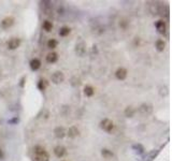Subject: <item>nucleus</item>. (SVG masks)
Returning a JSON list of instances; mask_svg holds the SVG:
<instances>
[{"label":"nucleus","mask_w":172,"mask_h":161,"mask_svg":"<svg viewBox=\"0 0 172 161\" xmlns=\"http://www.w3.org/2000/svg\"><path fill=\"white\" fill-rule=\"evenodd\" d=\"M155 28L157 29V31H158L160 35H165V33L167 32L166 22H165L164 19H159V21H157L156 23H155Z\"/></svg>","instance_id":"423d86ee"},{"label":"nucleus","mask_w":172,"mask_h":161,"mask_svg":"<svg viewBox=\"0 0 172 161\" xmlns=\"http://www.w3.org/2000/svg\"><path fill=\"white\" fill-rule=\"evenodd\" d=\"M47 47L50 48V50H54V48L57 47L58 41L56 40V39H50V40L47 41Z\"/></svg>","instance_id":"4be33fe9"},{"label":"nucleus","mask_w":172,"mask_h":161,"mask_svg":"<svg viewBox=\"0 0 172 161\" xmlns=\"http://www.w3.org/2000/svg\"><path fill=\"white\" fill-rule=\"evenodd\" d=\"M62 161H64V160H62Z\"/></svg>","instance_id":"c756f323"},{"label":"nucleus","mask_w":172,"mask_h":161,"mask_svg":"<svg viewBox=\"0 0 172 161\" xmlns=\"http://www.w3.org/2000/svg\"><path fill=\"white\" fill-rule=\"evenodd\" d=\"M54 135L56 136L57 139H59V140H61V139H64L65 136L67 135V131L66 129L64 128V127H56L54 130Z\"/></svg>","instance_id":"9b49d317"},{"label":"nucleus","mask_w":172,"mask_h":161,"mask_svg":"<svg viewBox=\"0 0 172 161\" xmlns=\"http://www.w3.org/2000/svg\"><path fill=\"white\" fill-rule=\"evenodd\" d=\"M100 128L102 129L103 131H106V132L110 133L112 132L113 128H114V124H113V121L110 120V119L105 118L103 120L100 121Z\"/></svg>","instance_id":"f03ea898"},{"label":"nucleus","mask_w":172,"mask_h":161,"mask_svg":"<svg viewBox=\"0 0 172 161\" xmlns=\"http://www.w3.org/2000/svg\"><path fill=\"white\" fill-rule=\"evenodd\" d=\"M139 112L142 115H150L153 112V105L150 103H143L139 107Z\"/></svg>","instance_id":"0eeeda50"},{"label":"nucleus","mask_w":172,"mask_h":161,"mask_svg":"<svg viewBox=\"0 0 172 161\" xmlns=\"http://www.w3.org/2000/svg\"><path fill=\"white\" fill-rule=\"evenodd\" d=\"M101 156H102L105 159H111V158L114 156V154L112 153V150L108 149V148H102V149H101Z\"/></svg>","instance_id":"a211bd4d"},{"label":"nucleus","mask_w":172,"mask_h":161,"mask_svg":"<svg viewBox=\"0 0 172 161\" xmlns=\"http://www.w3.org/2000/svg\"><path fill=\"white\" fill-rule=\"evenodd\" d=\"M127 75H128V71L123 67H120L115 71V77L118 80H125L126 77H127Z\"/></svg>","instance_id":"1a4fd4ad"},{"label":"nucleus","mask_w":172,"mask_h":161,"mask_svg":"<svg viewBox=\"0 0 172 161\" xmlns=\"http://www.w3.org/2000/svg\"><path fill=\"white\" fill-rule=\"evenodd\" d=\"M132 148H134L135 152L137 154H139V155H142V154H144V147L141 145V144H135V145L132 146Z\"/></svg>","instance_id":"393cba45"},{"label":"nucleus","mask_w":172,"mask_h":161,"mask_svg":"<svg viewBox=\"0 0 172 161\" xmlns=\"http://www.w3.org/2000/svg\"><path fill=\"white\" fill-rule=\"evenodd\" d=\"M70 32H71V29H70L69 27H67V26H64V27H61V28L59 29V36L62 37V38L69 36Z\"/></svg>","instance_id":"6ab92c4d"},{"label":"nucleus","mask_w":172,"mask_h":161,"mask_svg":"<svg viewBox=\"0 0 172 161\" xmlns=\"http://www.w3.org/2000/svg\"><path fill=\"white\" fill-rule=\"evenodd\" d=\"M67 135L69 139H76L80 135V130L76 126H71L67 131Z\"/></svg>","instance_id":"9d476101"},{"label":"nucleus","mask_w":172,"mask_h":161,"mask_svg":"<svg viewBox=\"0 0 172 161\" xmlns=\"http://www.w3.org/2000/svg\"><path fill=\"white\" fill-rule=\"evenodd\" d=\"M51 80H52L53 84L58 85V84H61L62 82L65 80V75L61 71H56L54 72L52 75H51Z\"/></svg>","instance_id":"7ed1b4c3"},{"label":"nucleus","mask_w":172,"mask_h":161,"mask_svg":"<svg viewBox=\"0 0 172 161\" xmlns=\"http://www.w3.org/2000/svg\"><path fill=\"white\" fill-rule=\"evenodd\" d=\"M42 28L44 29L47 32H50V31H52V29H53V24H52V22H50V21H44L43 22V24H42Z\"/></svg>","instance_id":"412c9836"},{"label":"nucleus","mask_w":172,"mask_h":161,"mask_svg":"<svg viewBox=\"0 0 172 161\" xmlns=\"http://www.w3.org/2000/svg\"><path fill=\"white\" fill-rule=\"evenodd\" d=\"M35 154L36 157H37L38 161H50V155L45 150L44 147L40 145H37L35 147Z\"/></svg>","instance_id":"f257e3e1"},{"label":"nucleus","mask_w":172,"mask_h":161,"mask_svg":"<svg viewBox=\"0 0 172 161\" xmlns=\"http://www.w3.org/2000/svg\"><path fill=\"white\" fill-rule=\"evenodd\" d=\"M155 47L158 52H164L165 51V47H166V43H165L164 40L161 39H158V40L155 42Z\"/></svg>","instance_id":"dca6fc26"},{"label":"nucleus","mask_w":172,"mask_h":161,"mask_svg":"<svg viewBox=\"0 0 172 161\" xmlns=\"http://www.w3.org/2000/svg\"><path fill=\"white\" fill-rule=\"evenodd\" d=\"M94 94H95V88H94L93 86H91V85H86L85 87H84V95H85L86 97H93Z\"/></svg>","instance_id":"f3484780"},{"label":"nucleus","mask_w":172,"mask_h":161,"mask_svg":"<svg viewBox=\"0 0 172 161\" xmlns=\"http://www.w3.org/2000/svg\"><path fill=\"white\" fill-rule=\"evenodd\" d=\"M14 21H15L14 17H12V16H7V17H4L1 21V23H0V26H1L2 29H9L10 27L13 26Z\"/></svg>","instance_id":"6e6552de"},{"label":"nucleus","mask_w":172,"mask_h":161,"mask_svg":"<svg viewBox=\"0 0 172 161\" xmlns=\"http://www.w3.org/2000/svg\"><path fill=\"white\" fill-rule=\"evenodd\" d=\"M48 87V82H47V80H45V79H41L40 80H39V83H38V88L40 89V90H45Z\"/></svg>","instance_id":"aec40b11"},{"label":"nucleus","mask_w":172,"mask_h":161,"mask_svg":"<svg viewBox=\"0 0 172 161\" xmlns=\"http://www.w3.org/2000/svg\"><path fill=\"white\" fill-rule=\"evenodd\" d=\"M45 59H47V63H55L58 60V54L55 52L48 53L47 57H45Z\"/></svg>","instance_id":"4468645a"},{"label":"nucleus","mask_w":172,"mask_h":161,"mask_svg":"<svg viewBox=\"0 0 172 161\" xmlns=\"http://www.w3.org/2000/svg\"><path fill=\"white\" fill-rule=\"evenodd\" d=\"M159 95H160L161 97H167L169 95V88L167 86H160L159 87V90H158Z\"/></svg>","instance_id":"b1692460"},{"label":"nucleus","mask_w":172,"mask_h":161,"mask_svg":"<svg viewBox=\"0 0 172 161\" xmlns=\"http://www.w3.org/2000/svg\"><path fill=\"white\" fill-rule=\"evenodd\" d=\"M3 158H4V153H3V150L0 148V160L3 159Z\"/></svg>","instance_id":"cd10ccee"},{"label":"nucleus","mask_w":172,"mask_h":161,"mask_svg":"<svg viewBox=\"0 0 172 161\" xmlns=\"http://www.w3.org/2000/svg\"><path fill=\"white\" fill-rule=\"evenodd\" d=\"M54 154L57 158H62L66 155V148L62 145H57L56 147L54 148Z\"/></svg>","instance_id":"f8f14e48"},{"label":"nucleus","mask_w":172,"mask_h":161,"mask_svg":"<svg viewBox=\"0 0 172 161\" xmlns=\"http://www.w3.org/2000/svg\"><path fill=\"white\" fill-rule=\"evenodd\" d=\"M29 66H30V69L32 70V71H37L41 68V61L40 59H38V58H33V59L30 60V62H29Z\"/></svg>","instance_id":"ddd939ff"},{"label":"nucleus","mask_w":172,"mask_h":161,"mask_svg":"<svg viewBox=\"0 0 172 161\" xmlns=\"http://www.w3.org/2000/svg\"><path fill=\"white\" fill-rule=\"evenodd\" d=\"M129 26V21L128 19H126V18H123V19H120V27L122 29H127V27Z\"/></svg>","instance_id":"a878e982"},{"label":"nucleus","mask_w":172,"mask_h":161,"mask_svg":"<svg viewBox=\"0 0 172 161\" xmlns=\"http://www.w3.org/2000/svg\"><path fill=\"white\" fill-rule=\"evenodd\" d=\"M124 114H125L126 117H128V118H131V117H134L135 114V109L134 106H131V105L127 106L125 109V111H124Z\"/></svg>","instance_id":"2eb2a0df"},{"label":"nucleus","mask_w":172,"mask_h":161,"mask_svg":"<svg viewBox=\"0 0 172 161\" xmlns=\"http://www.w3.org/2000/svg\"><path fill=\"white\" fill-rule=\"evenodd\" d=\"M27 80V76H26V75H24V76L21 79V83H19V87L24 88V86H25V80Z\"/></svg>","instance_id":"bb28decb"},{"label":"nucleus","mask_w":172,"mask_h":161,"mask_svg":"<svg viewBox=\"0 0 172 161\" xmlns=\"http://www.w3.org/2000/svg\"><path fill=\"white\" fill-rule=\"evenodd\" d=\"M158 154L159 150H152V152H150L146 156V161H153L158 156Z\"/></svg>","instance_id":"5701e85b"},{"label":"nucleus","mask_w":172,"mask_h":161,"mask_svg":"<svg viewBox=\"0 0 172 161\" xmlns=\"http://www.w3.org/2000/svg\"><path fill=\"white\" fill-rule=\"evenodd\" d=\"M74 51H76V54L77 56H80V57H83V56L85 55V53H86V44H85V42H84V41H80L79 43H76Z\"/></svg>","instance_id":"20e7f679"},{"label":"nucleus","mask_w":172,"mask_h":161,"mask_svg":"<svg viewBox=\"0 0 172 161\" xmlns=\"http://www.w3.org/2000/svg\"><path fill=\"white\" fill-rule=\"evenodd\" d=\"M21 39L19 38H11L10 40L8 41L7 45H8V48L11 51H14V50H17V48L21 46Z\"/></svg>","instance_id":"39448f33"},{"label":"nucleus","mask_w":172,"mask_h":161,"mask_svg":"<svg viewBox=\"0 0 172 161\" xmlns=\"http://www.w3.org/2000/svg\"><path fill=\"white\" fill-rule=\"evenodd\" d=\"M9 123H10V124H13V123H18V119H17V118H14V119H12V120H10Z\"/></svg>","instance_id":"c85d7f7f"}]
</instances>
